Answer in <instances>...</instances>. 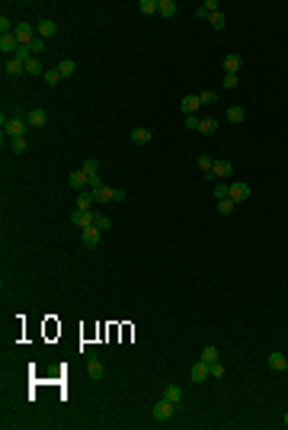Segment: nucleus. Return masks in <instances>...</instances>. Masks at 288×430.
<instances>
[{
  "label": "nucleus",
  "mask_w": 288,
  "mask_h": 430,
  "mask_svg": "<svg viewBox=\"0 0 288 430\" xmlns=\"http://www.w3.org/2000/svg\"><path fill=\"white\" fill-rule=\"evenodd\" d=\"M26 129H29V122L26 119H19V116H3V135H10V138H23Z\"/></svg>",
  "instance_id": "f257e3e1"
},
{
  "label": "nucleus",
  "mask_w": 288,
  "mask_h": 430,
  "mask_svg": "<svg viewBox=\"0 0 288 430\" xmlns=\"http://www.w3.org/2000/svg\"><path fill=\"white\" fill-rule=\"evenodd\" d=\"M16 42H19V45H32V42H36L38 39V32L32 29V23H16Z\"/></svg>",
  "instance_id": "f03ea898"
},
{
  "label": "nucleus",
  "mask_w": 288,
  "mask_h": 430,
  "mask_svg": "<svg viewBox=\"0 0 288 430\" xmlns=\"http://www.w3.org/2000/svg\"><path fill=\"white\" fill-rule=\"evenodd\" d=\"M151 414H154V421H170V417L176 414V405H173V401H167V398H160L157 405H154Z\"/></svg>",
  "instance_id": "7ed1b4c3"
},
{
  "label": "nucleus",
  "mask_w": 288,
  "mask_h": 430,
  "mask_svg": "<svg viewBox=\"0 0 288 430\" xmlns=\"http://www.w3.org/2000/svg\"><path fill=\"white\" fill-rule=\"evenodd\" d=\"M36 32H38V39H42V42H48V39L58 32V26H54V20H38V23H36Z\"/></svg>",
  "instance_id": "20e7f679"
},
{
  "label": "nucleus",
  "mask_w": 288,
  "mask_h": 430,
  "mask_svg": "<svg viewBox=\"0 0 288 430\" xmlns=\"http://www.w3.org/2000/svg\"><path fill=\"white\" fill-rule=\"evenodd\" d=\"M93 218H96V215H90V209H77V212L71 215V222H74L80 231H84V228H90V225H93Z\"/></svg>",
  "instance_id": "39448f33"
},
{
  "label": "nucleus",
  "mask_w": 288,
  "mask_h": 430,
  "mask_svg": "<svg viewBox=\"0 0 288 430\" xmlns=\"http://www.w3.org/2000/svg\"><path fill=\"white\" fill-rule=\"evenodd\" d=\"M189 376H192V382H205V379L212 376V366H208V363H205V360H198L196 366L189 369Z\"/></svg>",
  "instance_id": "423d86ee"
},
{
  "label": "nucleus",
  "mask_w": 288,
  "mask_h": 430,
  "mask_svg": "<svg viewBox=\"0 0 288 430\" xmlns=\"http://www.w3.org/2000/svg\"><path fill=\"white\" fill-rule=\"evenodd\" d=\"M247 196H250V183H243V180L231 183V199H234V202H243Z\"/></svg>",
  "instance_id": "0eeeda50"
},
{
  "label": "nucleus",
  "mask_w": 288,
  "mask_h": 430,
  "mask_svg": "<svg viewBox=\"0 0 288 430\" xmlns=\"http://www.w3.org/2000/svg\"><path fill=\"white\" fill-rule=\"evenodd\" d=\"M26 122H29L32 129H42V125L48 122V113L45 109H32V113H26Z\"/></svg>",
  "instance_id": "6e6552de"
},
{
  "label": "nucleus",
  "mask_w": 288,
  "mask_h": 430,
  "mask_svg": "<svg viewBox=\"0 0 288 430\" xmlns=\"http://www.w3.org/2000/svg\"><path fill=\"white\" fill-rule=\"evenodd\" d=\"M99 238H103V231H99L96 225H90V228H84V247H90V251H93V247L99 244Z\"/></svg>",
  "instance_id": "1a4fd4ad"
},
{
  "label": "nucleus",
  "mask_w": 288,
  "mask_h": 430,
  "mask_svg": "<svg viewBox=\"0 0 288 430\" xmlns=\"http://www.w3.org/2000/svg\"><path fill=\"white\" fill-rule=\"evenodd\" d=\"M266 363H269L272 372H285V369H288V356L285 353H269V360H266Z\"/></svg>",
  "instance_id": "9d476101"
},
{
  "label": "nucleus",
  "mask_w": 288,
  "mask_h": 430,
  "mask_svg": "<svg viewBox=\"0 0 288 430\" xmlns=\"http://www.w3.org/2000/svg\"><path fill=\"white\" fill-rule=\"evenodd\" d=\"M68 183L74 186V190H80V193H84L87 186H90V177H87L84 170H74V174H71V177H68Z\"/></svg>",
  "instance_id": "9b49d317"
},
{
  "label": "nucleus",
  "mask_w": 288,
  "mask_h": 430,
  "mask_svg": "<svg viewBox=\"0 0 288 430\" xmlns=\"http://www.w3.org/2000/svg\"><path fill=\"white\" fill-rule=\"evenodd\" d=\"M87 372H90V379H103V372H106V369H103V363H99V356H87Z\"/></svg>",
  "instance_id": "f8f14e48"
},
{
  "label": "nucleus",
  "mask_w": 288,
  "mask_h": 430,
  "mask_svg": "<svg viewBox=\"0 0 288 430\" xmlns=\"http://www.w3.org/2000/svg\"><path fill=\"white\" fill-rule=\"evenodd\" d=\"M180 106H182V113H186V116H196L198 106H202V100H198V97H182Z\"/></svg>",
  "instance_id": "ddd939ff"
},
{
  "label": "nucleus",
  "mask_w": 288,
  "mask_h": 430,
  "mask_svg": "<svg viewBox=\"0 0 288 430\" xmlns=\"http://www.w3.org/2000/svg\"><path fill=\"white\" fill-rule=\"evenodd\" d=\"M131 141H135V145H147V141H151V129H144V125L131 129Z\"/></svg>",
  "instance_id": "4468645a"
},
{
  "label": "nucleus",
  "mask_w": 288,
  "mask_h": 430,
  "mask_svg": "<svg viewBox=\"0 0 288 430\" xmlns=\"http://www.w3.org/2000/svg\"><path fill=\"white\" fill-rule=\"evenodd\" d=\"M3 68H7V74H10V77H16V74H26V64L19 61V58H7V64H3Z\"/></svg>",
  "instance_id": "2eb2a0df"
},
{
  "label": "nucleus",
  "mask_w": 288,
  "mask_h": 430,
  "mask_svg": "<svg viewBox=\"0 0 288 430\" xmlns=\"http://www.w3.org/2000/svg\"><path fill=\"white\" fill-rule=\"evenodd\" d=\"M243 119H247V109H243V106H231L228 109V122L231 125H240Z\"/></svg>",
  "instance_id": "dca6fc26"
},
{
  "label": "nucleus",
  "mask_w": 288,
  "mask_h": 430,
  "mask_svg": "<svg viewBox=\"0 0 288 430\" xmlns=\"http://www.w3.org/2000/svg\"><path fill=\"white\" fill-rule=\"evenodd\" d=\"M93 196H96V202H109V199H115V190L103 183L99 190H93Z\"/></svg>",
  "instance_id": "f3484780"
},
{
  "label": "nucleus",
  "mask_w": 288,
  "mask_h": 430,
  "mask_svg": "<svg viewBox=\"0 0 288 430\" xmlns=\"http://www.w3.org/2000/svg\"><path fill=\"white\" fill-rule=\"evenodd\" d=\"M176 10H180V7H176V0H157V13L160 16H173Z\"/></svg>",
  "instance_id": "a211bd4d"
},
{
  "label": "nucleus",
  "mask_w": 288,
  "mask_h": 430,
  "mask_svg": "<svg viewBox=\"0 0 288 430\" xmlns=\"http://www.w3.org/2000/svg\"><path fill=\"white\" fill-rule=\"evenodd\" d=\"M240 64H243L240 55H228V58H224V71H228V74H237V71H240Z\"/></svg>",
  "instance_id": "6ab92c4d"
},
{
  "label": "nucleus",
  "mask_w": 288,
  "mask_h": 430,
  "mask_svg": "<svg viewBox=\"0 0 288 430\" xmlns=\"http://www.w3.org/2000/svg\"><path fill=\"white\" fill-rule=\"evenodd\" d=\"M212 177H218V180L231 177V161H215V170H212Z\"/></svg>",
  "instance_id": "aec40b11"
},
{
  "label": "nucleus",
  "mask_w": 288,
  "mask_h": 430,
  "mask_svg": "<svg viewBox=\"0 0 288 430\" xmlns=\"http://www.w3.org/2000/svg\"><path fill=\"white\" fill-rule=\"evenodd\" d=\"M163 398L173 401V405H180V401H182V389H180V385H167V389H163Z\"/></svg>",
  "instance_id": "412c9836"
},
{
  "label": "nucleus",
  "mask_w": 288,
  "mask_h": 430,
  "mask_svg": "<svg viewBox=\"0 0 288 430\" xmlns=\"http://www.w3.org/2000/svg\"><path fill=\"white\" fill-rule=\"evenodd\" d=\"M93 202H96V196H93V190H84L80 196H77V209H90Z\"/></svg>",
  "instance_id": "4be33fe9"
},
{
  "label": "nucleus",
  "mask_w": 288,
  "mask_h": 430,
  "mask_svg": "<svg viewBox=\"0 0 288 430\" xmlns=\"http://www.w3.org/2000/svg\"><path fill=\"white\" fill-rule=\"evenodd\" d=\"M215 129H218V119H212V116L198 122V132H202V135H215Z\"/></svg>",
  "instance_id": "5701e85b"
},
{
  "label": "nucleus",
  "mask_w": 288,
  "mask_h": 430,
  "mask_svg": "<svg viewBox=\"0 0 288 430\" xmlns=\"http://www.w3.org/2000/svg\"><path fill=\"white\" fill-rule=\"evenodd\" d=\"M212 193H215V199H218V202H221V199H231V186H228V183H221V180L215 183V190H212Z\"/></svg>",
  "instance_id": "b1692460"
},
{
  "label": "nucleus",
  "mask_w": 288,
  "mask_h": 430,
  "mask_svg": "<svg viewBox=\"0 0 288 430\" xmlns=\"http://www.w3.org/2000/svg\"><path fill=\"white\" fill-rule=\"evenodd\" d=\"M58 71H61V77H74V71H77V64L71 61V58H64V61H58Z\"/></svg>",
  "instance_id": "393cba45"
},
{
  "label": "nucleus",
  "mask_w": 288,
  "mask_h": 430,
  "mask_svg": "<svg viewBox=\"0 0 288 430\" xmlns=\"http://www.w3.org/2000/svg\"><path fill=\"white\" fill-rule=\"evenodd\" d=\"M198 170H202L205 177H212V170H215V161H212V157H208V154H202V157H198Z\"/></svg>",
  "instance_id": "a878e982"
},
{
  "label": "nucleus",
  "mask_w": 288,
  "mask_h": 430,
  "mask_svg": "<svg viewBox=\"0 0 288 430\" xmlns=\"http://www.w3.org/2000/svg\"><path fill=\"white\" fill-rule=\"evenodd\" d=\"M93 225H96L99 231H109V228H112V218H109V215H96V218H93Z\"/></svg>",
  "instance_id": "bb28decb"
},
{
  "label": "nucleus",
  "mask_w": 288,
  "mask_h": 430,
  "mask_svg": "<svg viewBox=\"0 0 288 430\" xmlns=\"http://www.w3.org/2000/svg\"><path fill=\"white\" fill-rule=\"evenodd\" d=\"M202 360L208 363V366H212V363H218V350H215V347L208 344V347H205V350H202Z\"/></svg>",
  "instance_id": "cd10ccee"
},
{
  "label": "nucleus",
  "mask_w": 288,
  "mask_h": 430,
  "mask_svg": "<svg viewBox=\"0 0 288 430\" xmlns=\"http://www.w3.org/2000/svg\"><path fill=\"white\" fill-rule=\"evenodd\" d=\"M208 23H212L215 29H224V26H228V20H224V13L218 10V13H212V16H208Z\"/></svg>",
  "instance_id": "c85d7f7f"
},
{
  "label": "nucleus",
  "mask_w": 288,
  "mask_h": 430,
  "mask_svg": "<svg viewBox=\"0 0 288 430\" xmlns=\"http://www.w3.org/2000/svg\"><path fill=\"white\" fill-rule=\"evenodd\" d=\"M26 74H45V71H42V64L36 61V55H32L29 61H26Z\"/></svg>",
  "instance_id": "c756f323"
},
{
  "label": "nucleus",
  "mask_w": 288,
  "mask_h": 430,
  "mask_svg": "<svg viewBox=\"0 0 288 430\" xmlns=\"http://www.w3.org/2000/svg\"><path fill=\"white\" fill-rule=\"evenodd\" d=\"M42 77H45V84H58V80H61V71L58 68H48Z\"/></svg>",
  "instance_id": "7c9ffc66"
},
{
  "label": "nucleus",
  "mask_w": 288,
  "mask_h": 430,
  "mask_svg": "<svg viewBox=\"0 0 288 430\" xmlns=\"http://www.w3.org/2000/svg\"><path fill=\"white\" fill-rule=\"evenodd\" d=\"M138 10H141V13H157V0H141Z\"/></svg>",
  "instance_id": "2f4dec72"
},
{
  "label": "nucleus",
  "mask_w": 288,
  "mask_h": 430,
  "mask_svg": "<svg viewBox=\"0 0 288 430\" xmlns=\"http://www.w3.org/2000/svg\"><path fill=\"white\" fill-rule=\"evenodd\" d=\"M84 174H99V161H96V157H87V161H84Z\"/></svg>",
  "instance_id": "473e14b6"
},
{
  "label": "nucleus",
  "mask_w": 288,
  "mask_h": 430,
  "mask_svg": "<svg viewBox=\"0 0 288 430\" xmlns=\"http://www.w3.org/2000/svg\"><path fill=\"white\" fill-rule=\"evenodd\" d=\"M198 100H202V103H215V100H218V93H215V90H202V93H198Z\"/></svg>",
  "instance_id": "72a5a7b5"
},
{
  "label": "nucleus",
  "mask_w": 288,
  "mask_h": 430,
  "mask_svg": "<svg viewBox=\"0 0 288 430\" xmlns=\"http://www.w3.org/2000/svg\"><path fill=\"white\" fill-rule=\"evenodd\" d=\"M224 372H228V369H224V363H221V360H218V363H212V376H215V379H221Z\"/></svg>",
  "instance_id": "f704fd0d"
},
{
  "label": "nucleus",
  "mask_w": 288,
  "mask_h": 430,
  "mask_svg": "<svg viewBox=\"0 0 288 430\" xmlns=\"http://www.w3.org/2000/svg\"><path fill=\"white\" fill-rule=\"evenodd\" d=\"M234 206H237L234 199H221V202H218V209H221L224 215H228V212H234Z\"/></svg>",
  "instance_id": "c9c22d12"
},
{
  "label": "nucleus",
  "mask_w": 288,
  "mask_h": 430,
  "mask_svg": "<svg viewBox=\"0 0 288 430\" xmlns=\"http://www.w3.org/2000/svg\"><path fill=\"white\" fill-rule=\"evenodd\" d=\"M198 122H202V119H198V116H186V129L198 132Z\"/></svg>",
  "instance_id": "e433bc0d"
},
{
  "label": "nucleus",
  "mask_w": 288,
  "mask_h": 430,
  "mask_svg": "<svg viewBox=\"0 0 288 430\" xmlns=\"http://www.w3.org/2000/svg\"><path fill=\"white\" fill-rule=\"evenodd\" d=\"M224 87H228V90H237V74H224Z\"/></svg>",
  "instance_id": "4c0bfd02"
},
{
  "label": "nucleus",
  "mask_w": 288,
  "mask_h": 430,
  "mask_svg": "<svg viewBox=\"0 0 288 430\" xmlns=\"http://www.w3.org/2000/svg\"><path fill=\"white\" fill-rule=\"evenodd\" d=\"M26 151V138H13V154H23Z\"/></svg>",
  "instance_id": "58836bf2"
},
{
  "label": "nucleus",
  "mask_w": 288,
  "mask_h": 430,
  "mask_svg": "<svg viewBox=\"0 0 288 430\" xmlns=\"http://www.w3.org/2000/svg\"><path fill=\"white\" fill-rule=\"evenodd\" d=\"M29 48H32V55H38V52H42V48H45V42H42V39H36V42H32Z\"/></svg>",
  "instance_id": "ea45409f"
},
{
  "label": "nucleus",
  "mask_w": 288,
  "mask_h": 430,
  "mask_svg": "<svg viewBox=\"0 0 288 430\" xmlns=\"http://www.w3.org/2000/svg\"><path fill=\"white\" fill-rule=\"evenodd\" d=\"M285 427H288V414H285Z\"/></svg>",
  "instance_id": "a19ab883"
}]
</instances>
